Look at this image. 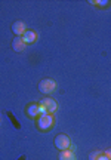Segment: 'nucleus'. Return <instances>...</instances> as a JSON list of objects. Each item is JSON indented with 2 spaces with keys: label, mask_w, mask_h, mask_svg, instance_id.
<instances>
[{
  "label": "nucleus",
  "mask_w": 111,
  "mask_h": 160,
  "mask_svg": "<svg viewBox=\"0 0 111 160\" xmlns=\"http://www.w3.org/2000/svg\"><path fill=\"white\" fill-rule=\"evenodd\" d=\"M22 40L25 45H30V43H34L36 40H37V33L33 31V30H27L22 36Z\"/></svg>",
  "instance_id": "423d86ee"
},
{
  "label": "nucleus",
  "mask_w": 111,
  "mask_h": 160,
  "mask_svg": "<svg viewBox=\"0 0 111 160\" xmlns=\"http://www.w3.org/2000/svg\"><path fill=\"white\" fill-rule=\"evenodd\" d=\"M37 126H39L40 131H49L53 126V116L52 114L40 116L39 120H37Z\"/></svg>",
  "instance_id": "f03ea898"
},
{
  "label": "nucleus",
  "mask_w": 111,
  "mask_h": 160,
  "mask_svg": "<svg viewBox=\"0 0 111 160\" xmlns=\"http://www.w3.org/2000/svg\"><path fill=\"white\" fill-rule=\"evenodd\" d=\"M12 31L15 33V36H17V37H22L24 33L27 31V28H25V24H24L22 21H17V22L12 25Z\"/></svg>",
  "instance_id": "39448f33"
},
{
  "label": "nucleus",
  "mask_w": 111,
  "mask_h": 160,
  "mask_svg": "<svg viewBox=\"0 0 111 160\" xmlns=\"http://www.w3.org/2000/svg\"><path fill=\"white\" fill-rule=\"evenodd\" d=\"M27 116L30 119H36V117H40V111H39V104H31L27 108Z\"/></svg>",
  "instance_id": "0eeeda50"
},
{
  "label": "nucleus",
  "mask_w": 111,
  "mask_h": 160,
  "mask_svg": "<svg viewBox=\"0 0 111 160\" xmlns=\"http://www.w3.org/2000/svg\"><path fill=\"white\" fill-rule=\"evenodd\" d=\"M55 147L61 151H64V150H70L71 148V139L68 135H64V133H61L58 137L55 138Z\"/></svg>",
  "instance_id": "f257e3e1"
},
{
  "label": "nucleus",
  "mask_w": 111,
  "mask_h": 160,
  "mask_svg": "<svg viewBox=\"0 0 111 160\" xmlns=\"http://www.w3.org/2000/svg\"><path fill=\"white\" fill-rule=\"evenodd\" d=\"M55 89H56V83L52 79H45L39 83V91L43 93H52Z\"/></svg>",
  "instance_id": "7ed1b4c3"
},
{
  "label": "nucleus",
  "mask_w": 111,
  "mask_h": 160,
  "mask_svg": "<svg viewBox=\"0 0 111 160\" xmlns=\"http://www.w3.org/2000/svg\"><path fill=\"white\" fill-rule=\"evenodd\" d=\"M59 160H76V154L74 150H64L59 154Z\"/></svg>",
  "instance_id": "1a4fd4ad"
},
{
  "label": "nucleus",
  "mask_w": 111,
  "mask_h": 160,
  "mask_svg": "<svg viewBox=\"0 0 111 160\" xmlns=\"http://www.w3.org/2000/svg\"><path fill=\"white\" fill-rule=\"evenodd\" d=\"M102 153H104V151H94L92 154L89 156V159H90V160H98V157H99Z\"/></svg>",
  "instance_id": "9d476101"
},
{
  "label": "nucleus",
  "mask_w": 111,
  "mask_h": 160,
  "mask_svg": "<svg viewBox=\"0 0 111 160\" xmlns=\"http://www.w3.org/2000/svg\"><path fill=\"white\" fill-rule=\"evenodd\" d=\"M25 43H24L22 37H15V40L12 42V48H13V51L15 52H22L25 49Z\"/></svg>",
  "instance_id": "6e6552de"
},
{
  "label": "nucleus",
  "mask_w": 111,
  "mask_h": 160,
  "mask_svg": "<svg viewBox=\"0 0 111 160\" xmlns=\"http://www.w3.org/2000/svg\"><path fill=\"white\" fill-rule=\"evenodd\" d=\"M40 104L47 110L49 114H51V113H55V111L58 110V104H56V101L52 99V98H45V99H41Z\"/></svg>",
  "instance_id": "20e7f679"
},
{
  "label": "nucleus",
  "mask_w": 111,
  "mask_h": 160,
  "mask_svg": "<svg viewBox=\"0 0 111 160\" xmlns=\"http://www.w3.org/2000/svg\"><path fill=\"white\" fill-rule=\"evenodd\" d=\"M90 3H94V5H99L101 8H102V6H105V5H108V2H102V0H94V2H90Z\"/></svg>",
  "instance_id": "9b49d317"
},
{
  "label": "nucleus",
  "mask_w": 111,
  "mask_h": 160,
  "mask_svg": "<svg viewBox=\"0 0 111 160\" xmlns=\"http://www.w3.org/2000/svg\"><path fill=\"white\" fill-rule=\"evenodd\" d=\"M104 154L107 156V157H108V159L111 160V148H108V150H105V151H104Z\"/></svg>",
  "instance_id": "ddd939ff"
},
{
  "label": "nucleus",
  "mask_w": 111,
  "mask_h": 160,
  "mask_svg": "<svg viewBox=\"0 0 111 160\" xmlns=\"http://www.w3.org/2000/svg\"><path fill=\"white\" fill-rule=\"evenodd\" d=\"M98 160H110V159H108V157H107V156L104 154V153H102V154H101L99 157H98Z\"/></svg>",
  "instance_id": "4468645a"
},
{
  "label": "nucleus",
  "mask_w": 111,
  "mask_h": 160,
  "mask_svg": "<svg viewBox=\"0 0 111 160\" xmlns=\"http://www.w3.org/2000/svg\"><path fill=\"white\" fill-rule=\"evenodd\" d=\"M39 111H40V116L49 114V113H47V110L45 108V107H43V105H41V104H39Z\"/></svg>",
  "instance_id": "f8f14e48"
}]
</instances>
